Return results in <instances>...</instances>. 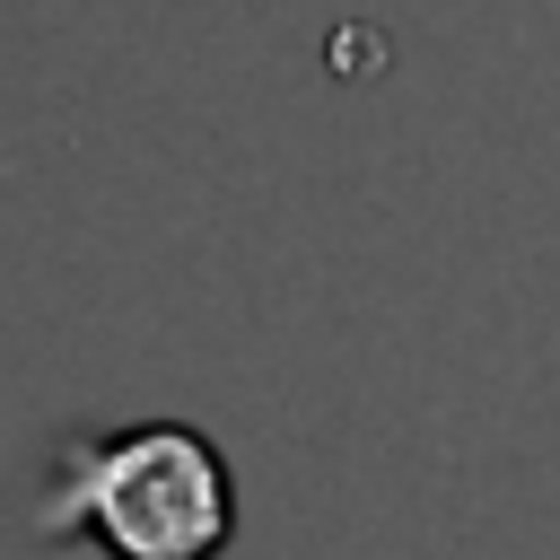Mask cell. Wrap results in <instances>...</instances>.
Listing matches in <instances>:
<instances>
[{"mask_svg":"<svg viewBox=\"0 0 560 560\" xmlns=\"http://www.w3.org/2000/svg\"><path fill=\"white\" fill-rule=\"evenodd\" d=\"M35 534H96L114 560H210L228 542V472L192 429H122L70 455Z\"/></svg>","mask_w":560,"mask_h":560,"instance_id":"6da1fadb","label":"cell"}]
</instances>
